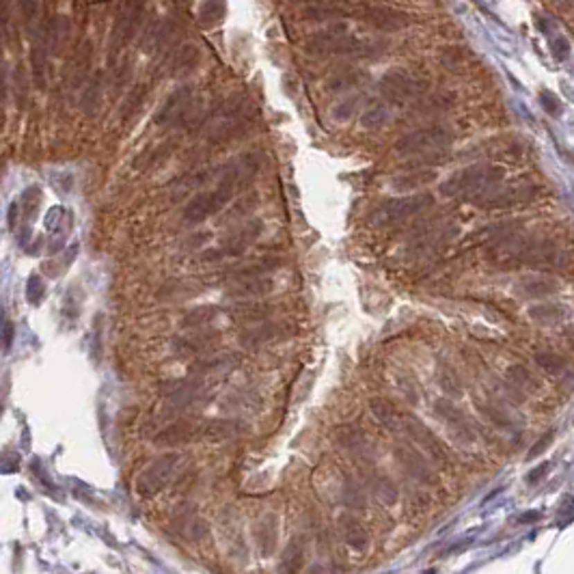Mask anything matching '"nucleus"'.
<instances>
[{
    "label": "nucleus",
    "mask_w": 574,
    "mask_h": 574,
    "mask_svg": "<svg viewBox=\"0 0 574 574\" xmlns=\"http://www.w3.org/2000/svg\"><path fill=\"white\" fill-rule=\"evenodd\" d=\"M283 324H276V322H262L257 326H249L246 330H242V335H240V346L242 348H249V350H255V348H262L266 343H272L276 339L283 337Z\"/></svg>",
    "instance_id": "16"
},
{
    "label": "nucleus",
    "mask_w": 574,
    "mask_h": 574,
    "mask_svg": "<svg viewBox=\"0 0 574 574\" xmlns=\"http://www.w3.org/2000/svg\"><path fill=\"white\" fill-rule=\"evenodd\" d=\"M255 540L259 544V550L264 555H270L276 548V518L264 516L255 527Z\"/></svg>",
    "instance_id": "29"
},
{
    "label": "nucleus",
    "mask_w": 574,
    "mask_h": 574,
    "mask_svg": "<svg viewBox=\"0 0 574 574\" xmlns=\"http://www.w3.org/2000/svg\"><path fill=\"white\" fill-rule=\"evenodd\" d=\"M395 458L404 467V471L409 473L415 481L425 486H436L438 484V475L434 471V467L430 465V460L425 458L419 449H415L411 442H402V445L395 447Z\"/></svg>",
    "instance_id": "10"
},
{
    "label": "nucleus",
    "mask_w": 574,
    "mask_h": 574,
    "mask_svg": "<svg viewBox=\"0 0 574 574\" xmlns=\"http://www.w3.org/2000/svg\"><path fill=\"white\" fill-rule=\"evenodd\" d=\"M425 91V82L419 80L417 76L402 69H391L386 71L380 80V93L393 104H404L411 102L417 96H421Z\"/></svg>",
    "instance_id": "9"
},
{
    "label": "nucleus",
    "mask_w": 574,
    "mask_h": 574,
    "mask_svg": "<svg viewBox=\"0 0 574 574\" xmlns=\"http://www.w3.org/2000/svg\"><path fill=\"white\" fill-rule=\"evenodd\" d=\"M540 188L535 183H523V186H510V188H492L484 197H479L481 208H514V206H527L535 197H538Z\"/></svg>",
    "instance_id": "13"
},
{
    "label": "nucleus",
    "mask_w": 574,
    "mask_h": 574,
    "mask_svg": "<svg viewBox=\"0 0 574 574\" xmlns=\"http://www.w3.org/2000/svg\"><path fill=\"white\" fill-rule=\"evenodd\" d=\"M262 223L259 220H246L244 225H240L235 231H231L229 235L223 237V242H220V246L212 249V251H206L201 255L203 262H218V259H223V257H237V255H242L255 240L262 235Z\"/></svg>",
    "instance_id": "8"
},
{
    "label": "nucleus",
    "mask_w": 574,
    "mask_h": 574,
    "mask_svg": "<svg viewBox=\"0 0 574 574\" xmlns=\"http://www.w3.org/2000/svg\"><path fill=\"white\" fill-rule=\"evenodd\" d=\"M434 413L445 421L462 440H473L475 438V432L471 430L469 421L465 419V415H462L449 400H438L434 404Z\"/></svg>",
    "instance_id": "18"
},
{
    "label": "nucleus",
    "mask_w": 574,
    "mask_h": 574,
    "mask_svg": "<svg viewBox=\"0 0 574 574\" xmlns=\"http://www.w3.org/2000/svg\"><path fill=\"white\" fill-rule=\"evenodd\" d=\"M386 121H388V110H386L384 106H374V108H369L367 113L363 115V119H361L363 127H369V129H378V127H382Z\"/></svg>",
    "instance_id": "40"
},
{
    "label": "nucleus",
    "mask_w": 574,
    "mask_h": 574,
    "mask_svg": "<svg viewBox=\"0 0 574 574\" xmlns=\"http://www.w3.org/2000/svg\"><path fill=\"white\" fill-rule=\"evenodd\" d=\"M177 467H179V456H175V454H164V456L156 458L136 479L138 494L154 496L160 490H164L171 484V479L175 477Z\"/></svg>",
    "instance_id": "7"
},
{
    "label": "nucleus",
    "mask_w": 574,
    "mask_h": 574,
    "mask_svg": "<svg viewBox=\"0 0 574 574\" xmlns=\"http://www.w3.org/2000/svg\"><path fill=\"white\" fill-rule=\"evenodd\" d=\"M562 313H564V307H559V305H538V307H531L529 309L531 320L542 322V324L559 322L562 320Z\"/></svg>",
    "instance_id": "38"
},
{
    "label": "nucleus",
    "mask_w": 574,
    "mask_h": 574,
    "mask_svg": "<svg viewBox=\"0 0 574 574\" xmlns=\"http://www.w3.org/2000/svg\"><path fill=\"white\" fill-rule=\"evenodd\" d=\"M39 201H42V192H39V188H37V186H28L24 190L20 206H24L26 218H33V214L37 212V208H39Z\"/></svg>",
    "instance_id": "44"
},
{
    "label": "nucleus",
    "mask_w": 574,
    "mask_h": 574,
    "mask_svg": "<svg viewBox=\"0 0 574 574\" xmlns=\"http://www.w3.org/2000/svg\"><path fill=\"white\" fill-rule=\"evenodd\" d=\"M384 44H367L355 35H348L346 26H337L335 30L316 33L307 42V52L313 57H330V54H361L369 57L372 48H382Z\"/></svg>",
    "instance_id": "4"
},
{
    "label": "nucleus",
    "mask_w": 574,
    "mask_h": 574,
    "mask_svg": "<svg viewBox=\"0 0 574 574\" xmlns=\"http://www.w3.org/2000/svg\"><path fill=\"white\" fill-rule=\"evenodd\" d=\"M233 313H235V318L244 320V322H259V320H266L268 307H264V305H242V307H237Z\"/></svg>",
    "instance_id": "41"
},
{
    "label": "nucleus",
    "mask_w": 574,
    "mask_h": 574,
    "mask_svg": "<svg viewBox=\"0 0 574 574\" xmlns=\"http://www.w3.org/2000/svg\"><path fill=\"white\" fill-rule=\"evenodd\" d=\"M535 363H538L548 374H562L566 369V359L562 355H557V352H553V350L538 352V355H535Z\"/></svg>",
    "instance_id": "37"
},
{
    "label": "nucleus",
    "mask_w": 574,
    "mask_h": 574,
    "mask_svg": "<svg viewBox=\"0 0 574 574\" xmlns=\"http://www.w3.org/2000/svg\"><path fill=\"white\" fill-rule=\"evenodd\" d=\"M272 287H274V281L264 274V276H251V279L235 281V285L229 289V294L237 296V298H257V296L270 294Z\"/></svg>",
    "instance_id": "20"
},
{
    "label": "nucleus",
    "mask_w": 574,
    "mask_h": 574,
    "mask_svg": "<svg viewBox=\"0 0 574 574\" xmlns=\"http://www.w3.org/2000/svg\"><path fill=\"white\" fill-rule=\"evenodd\" d=\"M17 7H20V13L24 17V22L30 24L33 17L37 15V0H17Z\"/></svg>",
    "instance_id": "52"
},
{
    "label": "nucleus",
    "mask_w": 574,
    "mask_h": 574,
    "mask_svg": "<svg viewBox=\"0 0 574 574\" xmlns=\"http://www.w3.org/2000/svg\"><path fill=\"white\" fill-rule=\"evenodd\" d=\"M343 11L341 9H332V7H309L305 11V17L307 20H337V17H341Z\"/></svg>",
    "instance_id": "46"
},
{
    "label": "nucleus",
    "mask_w": 574,
    "mask_h": 574,
    "mask_svg": "<svg viewBox=\"0 0 574 574\" xmlns=\"http://www.w3.org/2000/svg\"><path fill=\"white\" fill-rule=\"evenodd\" d=\"M17 214H20V201H13L11 206H9V214H7V223L11 229H15V218Z\"/></svg>",
    "instance_id": "54"
},
{
    "label": "nucleus",
    "mask_w": 574,
    "mask_h": 574,
    "mask_svg": "<svg viewBox=\"0 0 574 574\" xmlns=\"http://www.w3.org/2000/svg\"><path fill=\"white\" fill-rule=\"evenodd\" d=\"M508 380L518 388H525V391H535L538 388V378L525 365H512L508 369Z\"/></svg>",
    "instance_id": "35"
},
{
    "label": "nucleus",
    "mask_w": 574,
    "mask_h": 574,
    "mask_svg": "<svg viewBox=\"0 0 574 574\" xmlns=\"http://www.w3.org/2000/svg\"><path fill=\"white\" fill-rule=\"evenodd\" d=\"M369 406H372V413L374 417L384 425L386 430H391V432H400V411L393 406V402H388L384 397H376L369 402Z\"/></svg>",
    "instance_id": "26"
},
{
    "label": "nucleus",
    "mask_w": 574,
    "mask_h": 574,
    "mask_svg": "<svg viewBox=\"0 0 574 574\" xmlns=\"http://www.w3.org/2000/svg\"><path fill=\"white\" fill-rule=\"evenodd\" d=\"M357 108H359V98L343 100V102H339L335 108H332V117L339 119V121H348L352 115L357 113Z\"/></svg>",
    "instance_id": "47"
},
{
    "label": "nucleus",
    "mask_w": 574,
    "mask_h": 574,
    "mask_svg": "<svg viewBox=\"0 0 574 574\" xmlns=\"http://www.w3.org/2000/svg\"><path fill=\"white\" fill-rule=\"evenodd\" d=\"M332 438H335V442L346 449V451H361L365 447V432L359 428L357 423H341L337 425L335 430H332Z\"/></svg>",
    "instance_id": "22"
},
{
    "label": "nucleus",
    "mask_w": 574,
    "mask_h": 574,
    "mask_svg": "<svg viewBox=\"0 0 574 574\" xmlns=\"http://www.w3.org/2000/svg\"><path fill=\"white\" fill-rule=\"evenodd\" d=\"M339 527H341V533H343V540L348 542L350 548H355L359 553L367 550V546H369V533L361 525V521H359L357 516L343 514L339 518Z\"/></svg>",
    "instance_id": "19"
},
{
    "label": "nucleus",
    "mask_w": 574,
    "mask_h": 574,
    "mask_svg": "<svg viewBox=\"0 0 574 574\" xmlns=\"http://www.w3.org/2000/svg\"><path fill=\"white\" fill-rule=\"evenodd\" d=\"M195 102V89L190 84H183L175 89L173 93L162 102V106L156 110L154 123L156 125H175L190 113Z\"/></svg>",
    "instance_id": "11"
},
{
    "label": "nucleus",
    "mask_w": 574,
    "mask_h": 574,
    "mask_svg": "<svg viewBox=\"0 0 574 574\" xmlns=\"http://www.w3.org/2000/svg\"><path fill=\"white\" fill-rule=\"evenodd\" d=\"M218 339H220V332H218V330H212V328H199L197 332H192L190 337H186V341H188L190 348L195 350V355H199V352H206V350L212 348Z\"/></svg>",
    "instance_id": "36"
},
{
    "label": "nucleus",
    "mask_w": 574,
    "mask_h": 574,
    "mask_svg": "<svg viewBox=\"0 0 574 574\" xmlns=\"http://www.w3.org/2000/svg\"><path fill=\"white\" fill-rule=\"evenodd\" d=\"M477 409L484 413L494 425H499V428H510V417H505V413H501L499 409H494V406H488V404H477Z\"/></svg>",
    "instance_id": "50"
},
{
    "label": "nucleus",
    "mask_w": 574,
    "mask_h": 574,
    "mask_svg": "<svg viewBox=\"0 0 574 574\" xmlns=\"http://www.w3.org/2000/svg\"><path fill=\"white\" fill-rule=\"evenodd\" d=\"M143 20V3H129L125 5L117 20H115V26H113V37H110V50L117 52V48H121L123 44H127L129 39L134 37L138 24Z\"/></svg>",
    "instance_id": "14"
},
{
    "label": "nucleus",
    "mask_w": 574,
    "mask_h": 574,
    "mask_svg": "<svg viewBox=\"0 0 574 574\" xmlns=\"http://www.w3.org/2000/svg\"><path fill=\"white\" fill-rule=\"evenodd\" d=\"M145 96H147V87H136L132 93H129V98L125 100V106L121 110V115L129 117L132 113H136V110L141 108V104H143V100H145Z\"/></svg>",
    "instance_id": "45"
},
{
    "label": "nucleus",
    "mask_w": 574,
    "mask_h": 574,
    "mask_svg": "<svg viewBox=\"0 0 574 574\" xmlns=\"http://www.w3.org/2000/svg\"><path fill=\"white\" fill-rule=\"evenodd\" d=\"M257 169H259V162L255 156H244V158L231 162L227 166V171H223V175H220V181L216 183L214 190L197 192L188 201V206L181 212L183 220L190 225H199L203 220H208L210 216L218 214L227 206V201H231L235 190L257 173Z\"/></svg>",
    "instance_id": "1"
},
{
    "label": "nucleus",
    "mask_w": 574,
    "mask_h": 574,
    "mask_svg": "<svg viewBox=\"0 0 574 574\" xmlns=\"http://www.w3.org/2000/svg\"><path fill=\"white\" fill-rule=\"evenodd\" d=\"M557 289L559 285L548 279H527L516 285V292L525 296V298H546V296L555 294Z\"/></svg>",
    "instance_id": "30"
},
{
    "label": "nucleus",
    "mask_w": 574,
    "mask_h": 574,
    "mask_svg": "<svg viewBox=\"0 0 574 574\" xmlns=\"http://www.w3.org/2000/svg\"><path fill=\"white\" fill-rule=\"evenodd\" d=\"M100 91H102L100 80H93V82L87 87L84 96H82V106H84L87 113H93V110H96V106L100 102Z\"/></svg>",
    "instance_id": "49"
},
{
    "label": "nucleus",
    "mask_w": 574,
    "mask_h": 574,
    "mask_svg": "<svg viewBox=\"0 0 574 574\" xmlns=\"http://www.w3.org/2000/svg\"><path fill=\"white\" fill-rule=\"evenodd\" d=\"M361 20L378 30H400L404 26H409L411 17L409 13L393 7H365L361 11Z\"/></svg>",
    "instance_id": "15"
},
{
    "label": "nucleus",
    "mask_w": 574,
    "mask_h": 574,
    "mask_svg": "<svg viewBox=\"0 0 574 574\" xmlns=\"http://www.w3.org/2000/svg\"><path fill=\"white\" fill-rule=\"evenodd\" d=\"M9 0H0V26L7 30L9 26Z\"/></svg>",
    "instance_id": "53"
},
{
    "label": "nucleus",
    "mask_w": 574,
    "mask_h": 574,
    "mask_svg": "<svg viewBox=\"0 0 574 574\" xmlns=\"http://www.w3.org/2000/svg\"><path fill=\"white\" fill-rule=\"evenodd\" d=\"M436 179V173L434 171H413V173H406V175H400V177H393L391 186L395 190H413V188H423L425 183H430Z\"/></svg>",
    "instance_id": "33"
},
{
    "label": "nucleus",
    "mask_w": 574,
    "mask_h": 574,
    "mask_svg": "<svg viewBox=\"0 0 574 574\" xmlns=\"http://www.w3.org/2000/svg\"><path fill=\"white\" fill-rule=\"evenodd\" d=\"M203 428L190 423V421H177L169 428H164L162 432H158L156 436V445L160 447H179V445H188L197 438V434H201Z\"/></svg>",
    "instance_id": "17"
},
{
    "label": "nucleus",
    "mask_w": 574,
    "mask_h": 574,
    "mask_svg": "<svg viewBox=\"0 0 574 574\" xmlns=\"http://www.w3.org/2000/svg\"><path fill=\"white\" fill-rule=\"evenodd\" d=\"M199 57H201L199 46L195 44L181 46L169 63V73L171 76H186V73L195 71V67L199 65Z\"/></svg>",
    "instance_id": "23"
},
{
    "label": "nucleus",
    "mask_w": 574,
    "mask_h": 574,
    "mask_svg": "<svg viewBox=\"0 0 574 574\" xmlns=\"http://www.w3.org/2000/svg\"><path fill=\"white\" fill-rule=\"evenodd\" d=\"M44 294H46V285L42 281L39 274H33L28 283H26V298L30 305H39L44 301Z\"/></svg>",
    "instance_id": "42"
},
{
    "label": "nucleus",
    "mask_w": 574,
    "mask_h": 574,
    "mask_svg": "<svg viewBox=\"0 0 574 574\" xmlns=\"http://www.w3.org/2000/svg\"><path fill=\"white\" fill-rule=\"evenodd\" d=\"M91 65V44H84L76 57V67H73V87H80L87 80Z\"/></svg>",
    "instance_id": "39"
},
{
    "label": "nucleus",
    "mask_w": 574,
    "mask_h": 574,
    "mask_svg": "<svg viewBox=\"0 0 574 574\" xmlns=\"http://www.w3.org/2000/svg\"><path fill=\"white\" fill-rule=\"evenodd\" d=\"M369 488H372V492L376 494V499L386 505V508H391L400 501V490L395 486V481L391 477H386V475H374L372 481H369Z\"/></svg>",
    "instance_id": "27"
},
{
    "label": "nucleus",
    "mask_w": 574,
    "mask_h": 574,
    "mask_svg": "<svg viewBox=\"0 0 574 574\" xmlns=\"http://www.w3.org/2000/svg\"><path fill=\"white\" fill-rule=\"evenodd\" d=\"M188 533H190V538H192L195 542H203V540H206L208 535H210V527H208L206 521H201V518L192 516L190 523H188Z\"/></svg>",
    "instance_id": "51"
},
{
    "label": "nucleus",
    "mask_w": 574,
    "mask_h": 574,
    "mask_svg": "<svg viewBox=\"0 0 574 574\" xmlns=\"http://www.w3.org/2000/svg\"><path fill=\"white\" fill-rule=\"evenodd\" d=\"M538 100H540V106H542V110L546 115H550V117H557V115H562V104H559V98L553 93V91H548V89H542L540 91V96H538Z\"/></svg>",
    "instance_id": "43"
},
{
    "label": "nucleus",
    "mask_w": 574,
    "mask_h": 574,
    "mask_svg": "<svg viewBox=\"0 0 574 574\" xmlns=\"http://www.w3.org/2000/svg\"><path fill=\"white\" fill-rule=\"evenodd\" d=\"M240 365V355H216L210 359H201L192 365L190 372L195 376H208V374H223L231 372L233 367Z\"/></svg>",
    "instance_id": "21"
},
{
    "label": "nucleus",
    "mask_w": 574,
    "mask_h": 574,
    "mask_svg": "<svg viewBox=\"0 0 574 574\" xmlns=\"http://www.w3.org/2000/svg\"><path fill=\"white\" fill-rule=\"evenodd\" d=\"M303 566H305V542H303V538H294L285 546V550H283L281 572H285V574H298Z\"/></svg>",
    "instance_id": "28"
},
{
    "label": "nucleus",
    "mask_w": 574,
    "mask_h": 574,
    "mask_svg": "<svg viewBox=\"0 0 574 574\" xmlns=\"http://www.w3.org/2000/svg\"><path fill=\"white\" fill-rule=\"evenodd\" d=\"M454 143V134L451 129L442 127V125H428L415 129V132H409L397 138L395 143V152L400 156H438L440 152H445L447 147Z\"/></svg>",
    "instance_id": "5"
},
{
    "label": "nucleus",
    "mask_w": 574,
    "mask_h": 574,
    "mask_svg": "<svg viewBox=\"0 0 574 574\" xmlns=\"http://www.w3.org/2000/svg\"><path fill=\"white\" fill-rule=\"evenodd\" d=\"M505 171L494 164H473L440 183L445 197H484L503 181Z\"/></svg>",
    "instance_id": "2"
},
{
    "label": "nucleus",
    "mask_w": 574,
    "mask_h": 574,
    "mask_svg": "<svg viewBox=\"0 0 574 574\" xmlns=\"http://www.w3.org/2000/svg\"><path fill=\"white\" fill-rule=\"evenodd\" d=\"M289 3H330V0H289Z\"/></svg>",
    "instance_id": "56"
},
{
    "label": "nucleus",
    "mask_w": 574,
    "mask_h": 574,
    "mask_svg": "<svg viewBox=\"0 0 574 574\" xmlns=\"http://www.w3.org/2000/svg\"><path fill=\"white\" fill-rule=\"evenodd\" d=\"M160 393L166 395V411L181 413L190 409L203 395V382L201 380H171L160 386Z\"/></svg>",
    "instance_id": "12"
},
{
    "label": "nucleus",
    "mask_w": 574,
    "mask_h": 574,
    "mask_svg": "<svg viewBox=\"0 0 574 574\" xmlns=\"http://www.w3.org/2000/svg\"><path fill=\"white\" fill-rule=\"evenodd\" d=\"M30 65H33V82L37 84V89H44L46 87V69H48V42H46V35H39V42L33 44Z\"/></svg>",
    "instance_id": "25"
},
{
    "label": "nucleus",
    "mask_w": 574,
    "mask_h": 574,
    "mask_svg": "<svg viewBox=\"0 0 574 574\" xmlns=\"http://www.w3.org/2000/svg\"><path fill=\"white\" fill-rule=\"evenodd\" d=\"M434 203V197L423 192V195H409V197H395V199H386L380 206L367 216V223L382 229V227H395L400 223H406L413 216H417L419 212H423L425 208H430Z\"/></svg>",
    "instance_id": "3"
},
{
    "label": "nucleus",
    "mask_w": 574,
    "mask_h": 574,
    "mask_svg": "<svg viewBox=\"0 0 574 574\" xmlns=\"http://www.w3.org/2000/svg\"><path fill=\"white\" fill-rule=\"evenodd\" d=\"M550 52H553V59L555 61H566L570 57V42L566 39L564 35H557L550 39Z\"/></svg>",
    "instance_id": "48"
},
{
    "label": "nucleus",
    "mask_w": 574,
    "mask_h": 574,
    "mask_svg": "<svg viewBox=\"0 0 574 574\" xmlns=\"http://www.w3.org/2000/svg\"><path fill=\"white\" fill-rule=\"evenodd\" d=\"M400 432L409 434L411 440L417 442V445L425 454H430L438 462V465H449L451 454H449L447 445L423 421H419L417 417H413V415H400Z\"/></svg>",
    "instance_id": "6"
},
{
    "label": "nucleus",
    "mask_w": 574,
    "mask_h": 574,
    "mask_svg": "<svg viewBox=\"0 0 574 574\" xmlns=\"http://www.w3.org/2000/svg\"><path fill=\"white\" fill-rule=\"evenodd\" d=\"M218 316V307L214 305H199L195 309H190L186 316H183L181 320V326H186V328H203V326H208L214 318Z\"/></svg>",
    "instance_id": "32"
},
{
    "label": "nucleus",
    "mask_w": 574,
    "mask_h": 574,
    "mask_svg": "<svg viewBox=\"0 0 574 574\" xmlns=\"http://www.w3.org/2000/svg\"><path fill=\"white\" fill-rule=\"evenodd\" d=\"M550 440H553V436H546V440H544V442L540 440V442H538V445H535V447L531 449V454H529V456H538V454H540V449H544V447L548 445V442H550Z\"/></svg>",
    "instance_id": "55"
},
{
    "label": "nucleus",
    "mask_w": 574,
    "mask_h": 574,
    "mask_svg": "<svg viewBox=\"0 0 574 574\" xmlns=\"http://www.w3.org/2000/svg\"><path fill=\"white\" fill-rule=\"evenodd\" d=\"M244 432V425L240 421H233V419H220V421H212L208 423L206 428H203V436L208 440H214V442H220V440H229V438H235Z\"/></svg>",
    "instance_id": "24"
},
{
    "label": "nucleus",
    "mask_w": 574,
    "mask_h": 574,
    "mask_svg": "<svg viewBox=\"0 0 574 574\" xmlns=\"http://www.w3.org/2000/svg\"><path fill=\"white\" fill-rule=\"evenodd\" d=\"M227 13V3L225 0H206L199 9V22L212 26L216 22H220Z\"/></svg>",
    "instance_id": "34"
},
{
    "label": "nucleus",
    "mask_w": 574,
    "mask_h": 574,
    "mask_svg": "<svg viewBox=\"0 0 574 574\" xmlns=\"http://www.w3.org/2000/svg\"><path fill=\"white\" fill-rule=\"evenodd\" d=\"M341 499L348 508H357V510H363L367 508V492L365 488L359 484L357 479L352 477H346L343 484H341Z\"/></svg>",
    "instance_id": "31"
}]
</instances>
